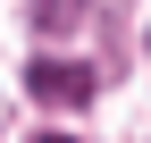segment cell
<instances>
[{
    "label": "cell",
    "instance_id": "7a4b0ae2",
    "mask_svg": "<svg viewBox=\"0 0 151 143\" xmlns=\"http://www.w3.org/2000/svg\"><path fill=\"white\" fill-rule=\"evenodd\" d=\"M34 17H42V25H50V34H67V25H76V17H84V0H34Z\"/></svg>",
    "mask_w": 151,
    "mask_h": 143
},
{
    "label": "cell",
    "instance_id": "6da1fadb",
    "mask_svg": "<svg viewBox=\"0 0 151 143\" xmlns=\"http://www.w3.org/2000/svg\"><path fill=\"white\" fill-rule=\"evenodd\" d=\"M25 84H34V101H50V110H84V101L101 93V76H92V67H76V59H34Z\"/></svg>",
    "mask_w": 151,
    "mask_h": 143
}]
</instances>
